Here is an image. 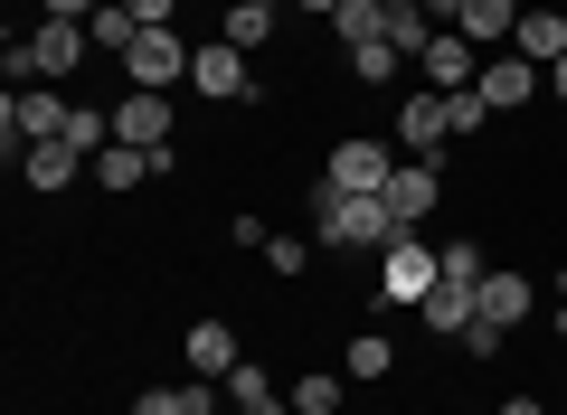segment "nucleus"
<instances>
[{"instance_id": "nucleus-37", "label": "nucleus", "mask_w": 567, "mask_h": 415, "mask_svg": "<svg viewBox=\"0 0 567 415\" xmlns=\"http://www.w3.org/2000/svg\"><path fill=\"white\" fill-rule=\"evenodd\" d=\"M548 95H558V104H567V58H558V66H548Z\"/></svg>"}, {"instance_id": "nucleus-26", "label": "nucleus", "mask_w": 567, "mask_h": 415, "mask_svg": "<svg viewBox=\"0 0 567 415\" xmlns=\"http://www.w3.org/2000/svg\"><path fill=\"white\" fill-rule=\"evenodd\" d=\"M58 142H76V152L95 160L104 142H114V114H104V104H76V114H66V133H58Z\"/></svg>"}, {"instance_id": "nucleus-15", "label": "nucleus", "mask_w": 567, "mask_h": 415, "mask_svg": "<svg viewBox=\"0 0 567 415\" xmlns=\"http://www.w3.org/2000/svg\"><path fill=\"white\" fill-rule=\"evenodd\" d=\"M511 48H520L529 66H539V58L558 66V58H567V10H520V29H511Z\"/></svg>"}, {"instance_id": "nucleus-13", "label": "nucleus", "mask_w": 567, "mask_h": 415, "mask_svg": "<svg viewBox=\"0 0 567 415\" xmlns=\"http://www.w3.org/2000/svg\"><path fill=\"white\" fill-rule=\"evenodd\" d=\"M529 95H539V66L529 58H483V104L492 114H520Z\"/></svg>"}, {"instance_id": "nucleus-32", "label": "nucleus", "mask_w": 567, "mask_h": 415, "mask_svg": "<svg viewBox=\"0 0 567 415\" xmlns=\"http://www.w3.org/2000/svg\"><path fill=\"white\" fill-rule=\"evenodd\" d=\"M303 256H312L303 237H275V246H265V264H275V274H303Z\"/></svg>"}, {"instance_id": "nucleus-25", "label": "nucleus", "mask_w": 567, "mask_h": 415, "mask_svg": "<svg viewBox=\"0 0 567 415\" xmlns=\"http://www.w3.org/2000/svg\"><path fill=\"white\" fill-rule=\"evenodd\" d=\"M388 369H398V350H388V331H360V340L341 350V377H388Z\"/></svg>"}, {"instance_id": "nucleus-31", "label": "nucleus", "mask_w": 567, "mask_h": 415, "mask_svg": "<svg viewBox=\"0 0 567 415\" xmlns=\"http://www.w3.org/2000/svg\"><path fill=\"white\" fill-rule=\"evenodd\" d=\"M511 331H492V321H464V359H502Z\"/></svg>"}, {"instance_id": "nucleus-14", "label": "nucleus", "mask_w": 567, "mask_h": 415, "mask_svg": "<svg viewBox=\"0 0 567 415\" xmlns=\"http://www.w3.org/2000/svg\"><path fill=\"white\" fill-rule=\"evenodd\" d=\"M435 198H445V179H435V160H406V170L388 179V208H398V227H416L425 208H435Z\"/></svg>"}, {"instance_id": "nucleus-28", "label": "nucleus", "mask_w": 567, "mask_h": 415, "mask_svg": "<svg viewBox=\"0 0 567 415\" xmlns=\"http://www.w3.org/2000/svg\"><path fill=\"white\" fill-rule=\"evenodd\" d=\"M483 123H492L483 85H464V95H445V133H483Z\"/></svg>"}, {"instance_id": "nucleus-30", "label": "nucleus", "mask_w": 567, "mask_h": 415, "mask_svg": "<svg viewBox=\"0 0 567 415\" xmlns=\"http://www.w3.org/2000/svg\"><path fill=\"white\" fill-rule=\"evenodd\" d=\"M256 396H275V377H265L256 359H237V377H227V406H256Z\"/></svg>"}, {"instance_id": "nucleus-16", "label": "nucleus", "mask_w": 567, "mask_h": 415, "mask_svg": "<svg viewBox=\"0 0 567 415\" xmlns=\"http://www.w3.org/2000/svg\"><path fill=\"white\" fill-rule=\"evenodd\" d=\"M284 406H293V415H341L350 406V377L341 369H303L293 387H284Z\"/></svg>"}, {"instance_id": "nucleus-34", "label": "nucleus", "mask_w": 567, "mask_h": 415, "mask_svg": "<svg viewBox=\"0 0 567 415\" xmlns=\"http://www.w3.org/2000/svg\"><path fill=\"white\" fill-rule=\"evenodd\" d=\"M171 10H181V0H133V20H142V29H171Z\"/></svg>"}, {"instance_id": "nucleus-18", "label": "nucleus", "mask_w": 567, "mask_h": 415, "mask_svg": "<svg viewBox=\"0 0 567 415\" xmlns=\"http://www.w3.org/2000/svg\"><path fill=\"white\" fill-rule=\"evenodd\" d=\"M416 321H425L435 340H464V321H473V283H435V293L416 302Z\"/></svg>"}, {"instance_id": "nucleus-5", "label": "nucleus", "mask_w": 567, "mask_h": 415, "mask_svg": "<svg viewBox=\"0 0 567 415\" xmlns=\"http://www.w3.org/2000/svg\"><path fill=\"white\" fill-rule=\"evenodd\" d=\"M189 58H199V48H181V29H142L133 58H123V76H133V95H171V85L189 76Z\"/></svg>"}, {"instance_id": "nucleus-9", "label": "nucleus", "mask_w": 567, "mask_h": 415, "mask_svg": "<svg viewBox=\"0 0 567 415\" xmlns=\"http://www.w3.org/2000/svg\"><path fill=\"white\" fill-rule=\"evenodd\" d=\"M529 312H539V283L529 274H483L473 283V321H492V331H520Z\"/></svg>"}, {"instance_id": "nucleus-24", "label": "nucleus", "mask_w": 567, "mask_h": 415, "mask_svg": "<svg viewBox=\"0 0 567 415\" xmlns=\"http://www.w3.org/2000/svg\"><path fill=\"white\" fill-rule=\"evenodd\" d=\"M275 39V0H227V48H265Z\"/></svg>"}, {"instance_id": "nucleus-39", "label": "nucleus", "mask_w": 567, "mask_h": 415, "mask_svg": "<svg viewBox=\"0 0 567 415\" xmlns=\"http://www.w3.org/2000/svg\"><path fill=\"white\" fill-rule=\"evenodd\" d=\"M558 302H567V264H558Z\"/></svg>"}, {"instance_id": "nucleus-3", "label": "nucleus", "mask_w": 567, "mask_h": 415, "mask_svg": "<svg viewBox=\"0 0 567 415\" xmlns=\"http://www.w3.org/2000/svg\"><path fill=\"white\" fill-rule=\"evenodd\" d=\"M435 283H445V264H435V246H425L416 227H406L398 246H379V302H388V312H416Z\"/></svg>"}, {"instance_id": "nucleus-36", "label": "nucleus", "mask_w": 567, "mask_h": 415, "mask_svg": "<svg viewBox=\"0 0 567 415\" xmlns=\"http://www.w3.org/2000/svg\"><path fill=\"white\" fill-rule=\"evenodd\" d=\"M502 415H548V406H539V396H511V406H502Z\"/></svg>"}, {"instance_id": "nucleus-22", "label": "nucleus", "mask_w": 567, "mask_h": 415, "mask_svg": "<svg viewBox=\"0 0 567 415\" xmlns=\"http://www.w3.org/2000/svg\"><path fill=\"white\" fill-rule=\"evenodd\" d=\"M454 29H464L473 48H483V39H511V29H520V0H464V20H454Z\"/></svg>"}, {"instance_id": "nucleus-7", "label": "nucleus", "mask_w": 567, "mask_h": 415, "mask_svg": "<svg viewBox=\"0 0 567 415\" xmlns=\"http://www.w3.org/2000/svg\"><path fill=\"white\" fill-rule=\"evenodd\" d=\"M189 85H199L208 104H256V76H246V48H199V58H189Z\"/></svg>"}, {"instance_id": "nucleus-2", "label": "nucleus", "mask_w": 567, "mask_h": 415, "mask_svg": "<svg viewBox=\"0 0 567 415\" xmlns=\"http://www.w3.org/2000/svg\"><path fill=\"white\" fill-rule=\"evenodd\" d=\"M95 58V29L85 20H39L29 39H10V85H58Z\"/></svg>"}, {"instance_id": "nucleus-6", "label": "nucleus", "mask_w": 567, "mask_h": 415, "mask_svg": "<svg viewBox=\"0 0 567 415\" xmlns=\"http://www.w3.org/2000/svg\"><path fill=\"white\" fill-rule=\"evenodd\" d=\"M322 179H331V189H350V198H379L388 179H398V152H388L379 133H350L341 152H331V170H322Z\"/></svg>"}, {"instance_id": "nucleus-19", "label": "nucleus", "mask_w": 567, "mask_h": 415, "mask_svg": "<svg viewBox=\"0 0 567 415\" xmlns=\"http://www.w3.org/2000/svg\"><path fill=\"white\" fill-rule=\"evenodd\" d=\"M95 179H104V189H142V179H162V160H152V152H133V142H104V152H95Z\"/></svg>"}, {"instance_id": "nucleus-12", "label": "nucleus", "mask_w": 567, "mask_h": 415, "mask_svg": "<svg viewBox=\"0 0 567 415\" xmlns=\"http://www.w3.org/2000/svg\"><path fill=\"white\" fill-rule=\"evenodd\" d=\"M181 359H189V377H237V331L227 321H189V340H181Z\"/></svg>"}, {"instance_id": "nucleus-27", "label": "nucleus", "mask_w": 567, "mask_h": 415, "mask_svg": "<svg viewBox=\"0 0 567 415\" xmlns=\"http://www.w3.org/2000/svg\"><path fill=\"white\" fill-rule=\"evenodd\" d=\"M398 48H388V39H369V48H350V76H360V85H388V76H398Z\"/></svg>"}, {"instance_id": "nucleus-17", "label": "nucleus", "mask_w": 567, "mask_h": 415, "mask_svg": "<svg viewBox=\"0 0 567 415\" xmlns=\"http://www.w3.org/2000/svg\"><path fill=\"white\" fill-rule=\"evenodd\" d=\"M76 142H29V160H20V179H29V189H48V198H58L66 189V179H76Z\"/></svg>"}, {"instance_id": "nucleus-4", "label": "nucleus", "mask_w": 567, "mask_h": 415, "mask_svg": "<svg viewBox=\"0 0 567 415\" xmlns=\"http://www.w3.org/2000/svg\"><path fill=\"white\" fill-rule=\"evenodd\" d=\"M76 104H58V85H10L0 104V133H10V160H29V142H58Z\"/></svg>"}, {"instance_id": "nucleus-29", "label": "nucleus", "mask_w": 567, "mask_h": 415, "mask_svg": "<svg viewBox=\"0 0 567 415\" xmlns=\"http://www.w3.org/2000/svg\"><path fill=\"white\" fill-rule=\"evenodd\" d=\"M435 264H445V283H483L492 264L473 256V237H454V246H435Z\"/></svg>"}, {"instance_id": "nucleus-20", "label": "nucleus", "mask_w": 567, "mask_h": 415, "mask_svg": "<svg viewBox=\"0 0 567 415\" xmlns=\"http://www.w3.org/2000/svg\"><path fill=\"white\" fill-rule=\"evenodd\" d=\"M425 39H435V20H425V0H388V48H398L406 66L425 58Z\"/></svg>"}, {"instance_id": "nucleus-1", "label": "nucleus", "mask_w": 567, "mask_h": 415, "mask_svg": "<svg viewBox=\"0 0 567 415\" xmlns=\"http://www.w3.org/2000/svg\"><path fill=\"white\" fill-rule=\"evenodd\" d=\"M312 237H322V246H360V256H369V246H398L406 227H398V208H388V189L379 198H350V189L322 179V189H312Z\"/></svg>"}, {"instance_id": "nucleus-21", "label": "nucleus", "mask_w": 567, "mask_h": 415, "mask_svg": "<svg viewBox=\"0 0 567 415\" xmlns=\"http://www.w3.org/2000/svg\"><path fill=\"white\" fill-rule=\"evenodd\" d=\"M85 29H95V58H133V39H142L133 0H104V10H95V20H85Z\"/></svg>"}, {"instance_id": "nucleus-8", "label": "nucleus", "mask_w": 567, "mask_h": 415, "mask_svg": "<svg viewBox=\"0 0 567 415\" xmlns=\"http://www.w3.org/2000/svg\"><path fill=\"white\" fill-rule=\"evenodd\" d=\"M416 76L435 85V95H464V85H483V66H473V39H464V29H435V39H425V58H416Z\"/></svg>"}, {"instance_id": "nucleus-33", "label": "nucleus", "mask_w": 567, "mask_h": 415, "mask_svg": "<svg viewBox=\"0 0 567 415\" xmlns=\"http://www.w3.org/2000/svg\"><path fill=\"white\" fill-rule=\"evenodd\" d=\"M39 10H48V20H95L104 0H39Z\"/></svg>"}, {"instance_id": "nucleus-35", "label": "nucleus", "mask_w": 567, "mask_h": 415, "mask_svg": "<svg viewBox=\"0 0 567 415\" xmlns=\"http://www.w3.org/2000/svg\"><path fill=\"white\" fill-rule=\"evenodd\" d=\"M237 415H293V406H284V396H256V406H237Z\"/></svg>"}, {"instance_id": "nucleus-38", "label": "nucleus", "mask_w": 567, "mask_h": 415, "mask_svg": "<svg viewBox=\"0 0 567 415\" xmlns=\"http://www.w3.org/2000/svg\"><path fill=\"white\" fill-rule=\"evenodd\" d=\"M293 10H312V20H331V10H341V0H293Z\"/></svg>"}, {"instance_id": "nucleus-23", "label": "nucleus", "mask_w": 567, "mask_h": 415, "mask_svg": "<svg viewBox=\"0 0 567 415\" xmlns=\"http://www.w3.org/2000/svg\"><path fill=\"white\" fill-rule=\"evenodd\" d=\"M331 29H341V48L388 39V0H341V10H331Z\"/></svg>"}, {"instance_id": "nucleus-10", "label": "nucleus", "mask_w": 567, "mask_h": 415, "mask_svg": "<svg viewBox=\"0 0 567 415\" xmlns=\"http://www.w3.org/2000/svg\"><path fill=\"white\" fill-rule=\"evenodd\" d=\"M398 142H406V160H435V152H445V95H435V85H416V95H406L398 104Z\"/></svg>"}, {"instance_id": "nucleus-11", "label": "nucleus", "mask_w": 567, "mask_h": 415, "mask_svg": "<svg viewBox=\"0 0 567 415\" xmlns=\"http://www.w3.org/2000/svg\"><path fill=\"white\" fill-rule=\"evenodd\" d=\"M114 142H133V152H171V95H123L114 104Z\"/></svg>"}]
</instances>
